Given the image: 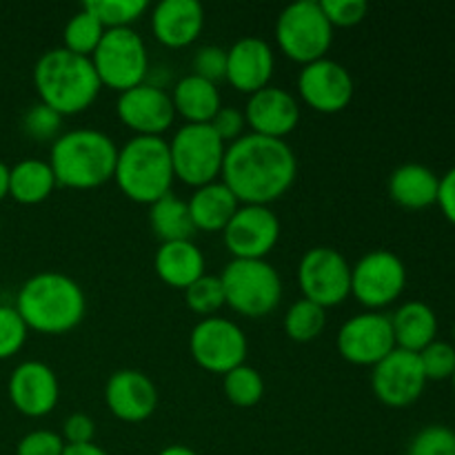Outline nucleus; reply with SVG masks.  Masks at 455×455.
Segmentation results:
<instances>
[{
    "label": "nucleus",
    "instance_id": "f257e3e1",
    "mask_svg": "<svg viewBox=\"0 0 455 455\" xmlns=\"http://www.w3.org/2000/svg\"><path fill=\"white\" fill-rule=\"evenodd\" d=\"M220 176L240 204L269 207V203L291 189L298 176V158L280 138L249 132L227 145Z\"/></svg>",
    "mask_w": 455,
    "mask_h": 455
},
{
    "label": "nucleus",
    "instance_id": "f03ea898",
    "mask_svg": "<svg viewBox=\"0 0 455 455\" xmlns=\"http://www.w3.org/2000/svg\"><path fill=\"white\" fill-rule=\"evenodd\" d=\"M13 307L27 327L56 336L83 323L87 314V296L71 275L60 271H40L22 283Z\"/></svg>",
    "mask_w": 455,
    "mask_h": 455
},
{
    "label": "nucleus",
    "instance_id": "7ed1b4c3",
    "mask_svg": "<svg viewBox=\"0 0 455 455\" xmlns=\"http://www.w3.org/2000/svg\"><path fill=\"white\" fill-rule=\"evenodd\" d=\"M118 145L100 129L80 127L60 133L52 142L49 167L56 185L69 189H96L114 178Z\"/></svg>",
    "mask_w": 455,
    "mask_h": 455
},
{
    "label": "nucleus",
    "instance_id": "20e7f679",
    "mask_svg": "<svg viewBox=\"0 0 455 455\" xmlns=\"http://www.w3.org/2000/svg\"><path fill=\"white\" fill-rule=\"evenodd\" d=\"M34 84L40 102L56 109L60 116L84 111L102 89L92 58L80 56L65 47L47 49L36 60Z\"/></svg>",
    "mask_w": 455,
    "mask_h": 455
},
{
    "label": "nucleus",
    "instance_id": "39448f33",
    "mask_svg": "<svg viewBox=\"0 0 455 455\" xmlns=\"http://www.w3.org/2000/svg\"><path fill=\"white\" fill-rule=\"evenodd\" d=\"M173 164L163 136H133L118 149L114 180L133 203L154 204L172 191Z\"/></svg>",
    "mask_w": 455,
    "mask_h": 455
},
{
    "label": "nucleus",
    "instance_id": "423d86ee",
    "mask_svg": "<svg viewBox=\"0 0 455 455\" xmlns=\"http://www.w3.org/2000/svg\"><path fill=\"white\" fill-rule=\"evenodd\" d=\"M227 305L247 318H262L278 307L283 280L278 269L267 260L234 258L220 274Z\"/></svg>",
    "mask_w": 455,
    "mask_h": 455
},
{
    "label": "nucleus",
    "instance_id": "0eeeda50",
    "mask_svg": "<svg viewBox=\"0 0 455 455\" xmlns=\"http://www.w3.org/2000/svg\"><path fill=\"white\" fill-rule=\"evenodd\" d=\"M92 62L102 87L118 92L145 83L149 76V52L133 27L105 29L96 52L92 53Z\"/></svg>",
    "mask_w": 455,
    "mask_h": 455
},
{
    "label": "nucleus",
    "instance_id": "6e6552de",
    "mask_svg": "<svg viewBox=\"0 0 455 455\" xmlns=\"http://www.w3.org/2000/svg\"><path fill=\"white\" fill-rule=\"evenodd\" d=\"M275 40L291 60L309 65L327 56L333 43V27L315 0H296L280 12Z\"/></svg>",
    "mask_w": 455,
    "mask_h": 455
},
{
    "label": "nucleus",
    "instance_id": "1a4fd4ad",
    "mask_svg": "<svg viewBox=\"0 0 455 455\" xmlns=\"http://www.w3.org/2000/svg\"><path fill=\"white\" fill-rule=\"evenodd\" d=\"M227 142L209 123H187L169 140L173 176L185 185L203 187L216 180L222 172Z\"/></svg>",
    "mask_w": 455,
    "mask_h": 455
},
{
    "label": "nucleus",
    "instance_id": "9d476101",
    "mask_svg": "<svg viewBox=\"0 0 455 455\" xmlns=\"http://www.w3.org/2000/svg\"><path fill=\"white\" fill-rule=\"evenodd\" d=\"M407 284V267L398 253L373 249L351 267V293L369 311H378L400 298Z\"/></svg>",
    "mask_w": 455,
    "mask_h": 455
},
{
    "label": "nucleus",
    "instance_id": "9b49d317",
    "mask_svg": "<svg viewBox=\"0 0 455 455\" xmlns=\"http://www.w3.org/2000/svg\"><path fill=\"white\" fill-rule=\"evenodd\" d=\"M298 283L307 300L336 307L351 296V265L338 249L314 247L300 258Z\"/></svg>",
    "mask_w": 455,
    "mask_h": 455
},
{
    "label": "nucleus",
    "instance_id": "f8f14e48",
    "mask_svg": "<svg viewBox=\"0 0 455 455\" xmlns=\"http://www.w3.org/2000/svg\"><path fill=\"white\" fill-rule=\"evenodd\" d=\"M189 349L200 367L225 376L231 369L244 364L249 345L240 324L220 315H209L191 329Z\"/></svg>",
    "mask_w": 455,
    "mask_h": 455
},
{
    "label": "nucleus",
    "instance_id": "ddd939ff",
    "mask_svg": "<svg viewBox=\"0 0 455 455\" xmlns=\"http://www.w3.org/2000/svg\"><path fill=\"white\" fill-rule=\"evenodd\" d=\"M395 349L391 315L364 311L347 320L338 331V351L342 358L360 367H376Z\"/></svg>",
    "mask_w": 455,
    "mask_h": 455
},
{
    "label": "nucleus",
    "instance_id": "4468645a",
    "mask_svg": "<svg viewBox=\"0 0 455 455\" xmlns=\"http://www.w3.org/2000/svg\"><path fill=\"white\" fill-rule=\"evenodd\" d=\"M222 235L234 258L265 260L280 238V220L267 204H240Z\"/></svg>",
    "mask_w": 455,
    "mask_h": 455
},
{
    "label": "nucleus",
    "instance_id": "2eb2a0df",
    "mask_svg": "<svg viewBox=\"0 0 455 455\" xmlns=\"http://www.w3.org/2000/svg\"><path fill=\"white\" fill-rule=\"evenodd\" d=\"M116 114L136 136H163L176 118L172 93L147 80L120 92Z\"/></svg>",
    "mask_w": 455,
    "mask_h": 455
},
{
    "label": "nucleus",
    "instance_id": "dca6fc26",
    "mask_svg": "<svg viewBox=\"0 0 455 455\" xmlns=\"http://www.w3.org/2000/svg\"><path fill=\"white\" fill-rule=\"evenodd\" d=\"M420 355L395 347L389 355L373 367L371 387L378 400L389 407H407L416 403L427 387Z\"/></svg>",
    "mask_w": 455,
    "mask_h": 455
},
{
    "label": "nucleus",
    "instance_id": "f3484780",
    "mask_svg": "<svg viewBox=\"0 0 455 455\" xmlns=\"http://www.w3.org/2000/svg\"><path fill=\"white\" fill-rule=\"evenodd\" d=\"M298 92L311 109L338 114L354 98V78L345 65L324 56L302 65L298 74Z\"/></svg>",
    "mask_w": 455,
    "mask_h": 455
},
{
    "label": "nucleus",
    "instance_id": "a211bd4d",
    "mask_svg": "<svg viewBox=\"0 0 455 455\" xmlns=\"http://www.w3.org/2000/svg\"><path fill=\"white\" fill-rule=\"evenodd\" d=\"M9 400L27 418H43L56 409L60 385L49 364L25 360L13 369L7 382Z\"/></svg>",
    "mask_w": 455,
    "mask_h": 455
},
{
    "label": "nucleus",
    "instance_id": "6ab92c4d",
    "mask_svg": "<svg viewBox=\"0 0 455 455\" xmlns=\"http://www.w3.org/2000/svg\"><path fill=\"white\" fill-rule=\"evenodd\" d=\"M105 403L118 420L142 422L154 416L158 407V389L147 373L118 369L107 380Z\"/></svg>",
    "mask_w": 455,
    "mask_h": 455
},
{
    "label": "nucleus",
    "instance_id": "aec40b11",
    "mask_svg": "<svg viewBox=\"0 0 455 455\" xmlns=\"http://www.w3.org/2000/svg\"><path fill=\"white\" fill-rule=\"evenodd\" d=\"M243 114L253 133L280 138V140H284V136L300 123V107L296 96L274 84H267L251 93Z\"/></svg>",
    "mask_w": 455,
    "mask_h": 455
},
{
    "label": "nucleus",
    "instance_id": "412c9836",
    "mask_svg": "<svg viewBox=\"0 0 455 455\" xmlns=\"http://www.w3.org/2000/svg\"><path fill=\"white\" fill-rule=\"evenodd\" d=\"M274 67V49L258 36H244L227 49L225 78L229 80L231 87L249 96L269 84Z\"/></svg>",
    "mask_w": 455,
    "mask_h": 455
},
{
    "label": "nucleus",
    "instance_id": "4be33fe9",
    "mask_svg": "<svg viewBox=\"0 0 455 455\" xmlns=\"http://www.w3.org/2000/svg\"><path fill=\"white\" fill-rule=\"evenodd\" d=\"M204 27V7L198 0H163L151 9L156 38L173 49L187 47Z\"/></svg>",
    "mask_w": 455,
    "mask_h": 455
},
{
    "label": "nucleus",
    "instance_id": "5701e85b",
    "mask_svg": "<svg viewBox=\"0 0 455 455\" xmlns=\"http://www.w3.org/2000/svg\"><path fill=\"white\" fill-rule=\"evenodd\" d=\"M154 267L164 284L185 291L191 283L204 275V256L194 240L160 243Z\"/></svg>",
    "mask_w": 455,
    "mask_h": 455
},
{
    "label": "nucleus",
    "instance_id": "b1692460",
    "mask_svg": "<svg viewBox=\"0 0 455 455\" xmlns=\"http://www.w3.org/2000/svg\"><path fill=\"white\" fill-rule=\"evenodd\" d=\"M440 176L422 163H404L389 176V196L407 209H425L438 203Z\"/></svg>",
    "mask_w": 455,
    "mask_h": 455
},
{
    "label": "nucleus",
    "instance_id": "393cba45",
    "mask_svg": "<svg viewBox=\"0 0 455 455\" xmlns=\"http://www.w3.org/2000/svg\"><path fill=\"white\" fill-rule=\"evenodd\" d=\"M391 327H394L398 349L420 354L427 345L438 338V315L427 302L409 300L394 311Z\"/></svg>",
    "mask_w": 455,
    "mask_h": 455
},
{
    "label": "nucleus",
    "instance_id": "a878e982",
    "mask_svg": "<svg viewBox=\"0 0 455 455\" xmlns=\"http://www.w3.org/2000/svg\"><path fill=\"white\" fill-rule=\"evenodd\" d=\"M187 204H189L196 229L203 231H222L227 222L234 218L235 209L240 207L234 191L222 180H213L209 185L196 187Z\"/></svg>",
    "mask_w": 455,
    "mask_h": 455
},
{
    "label": "nucleus",
    "instance_id": "bb28decb",
    "mask_svg": "<svg viewBox=\"0 0 455 455\" xmlns=\"http://www.w3.org/2000/svg\"><path fill=\"white\" fill-rule=\"evenodd\" d=\"M173 109L185 116L187 123H212L222 107L218 84L196 74L182 76L172 92Z\"/></svg>",
    "mask_w": 455,
    "mask_h": 455
},
{
    "label": "nucleus",
    "instance_id": "cd10ccee",
    "mask_svg": "<svg viewBox=\"0 0 455 455\" xmlns=\"http://www.w3.org/2000/svg\"><path fill=\"white\" fill-rule=\"evenodd\" d=\"M56 176L47 160L22 158L9 167V196L22 204H38L52 196Z\"/></svg>",
    "mask_w": 455,
    "mask_h": 455
},
{
    "label": "nucleus",
    "instance_id": "c85d7f7f",
    "mask_svg": "<svg viewBox=\"0 0 455 455\" xmlns=\"http://www.w3.org/2000/svg\"><path fill=\"white\" fill-rule=\"evenodd\" d=\"M149 225L151 231L158 235L163 243H173V240H191L196 229L194 218H191L187 200L178 198L169 191L154 204H149Z\"/></svg>",
    "mask_w": 455,
    "mask_h": 455
},
{
    "label": "nucleus",
    "instance_id": "c756f323",
    "mask_svg": "<svg viewBox=\"0 0 455 455\" xmlns=\"http://www.w3.org/2000/svg\"><path fill=\"white\" fill-rule=\"evenodd\" d=\"M327 324V309L300 298L284 314V331L296 342H311L323 333Z\"/></svg>",
    "mask_w": 455,
    "mask_h": 455
},
{
    "label": "nucleus",
    "instance_id": "7c9ffc66",
    "mask_svg": "<svg viewBox=\"0 0 455 455\" xmlns=\"http://www.w3.org/2000/svg\"><path fill=\"white\" fill-rule=\"evenodd\" d=\"M102 34H105V27L100 25V20H98L92 12L80 7L78 12L67 20L65 31H62V40H65L62 47L69 49V52L74 53H80V56L92 58L98 43H100Z\"/></svg>",
    "mask_w": 455,
    "mask_h": 455
},
{
    "label": "nucleus",
    "instance_id": "2f4dec72",
    "mask_svg": "<svg viewBox=\"0 0 455 455\" xmlns=\"http://www.w3.org/2000/svg\"><path fill=\"white\" fill-rule=\"evenodd\" d=\"M222 389H225L227 400L231 404L247 409L262 400V395H265V380H262L258 369L249 367V364H240V367L225 373Z\"/></svg>",
    "mask_w": 455,
    "mask_h": 455
},
{
    "label": "nucleus",
    "instance_id": "473e14b6",
    "mask_svg": "<svg viewBox=\"0 0 455 455\" xmlns=\"http://www.w3.org/2000/svg\"><path fill=\"white\" fill-rule=\"evenodd\" d=\"M87 12L100 20L105 29H118V27H132L140 20L142 13L149 9L147 0H87L83 3Z\"/></svg>",
    "mask_w": 455,
    "mask_h": 455
},
{
    "label": "nucleus",
    "instance_id": "72a5a7b5",
    "mask_svg": "<svg viewBox=\"0 0 455 455\" xmlns=\"http://www.w3.org/2000/svg\"><path fill=\"white\" fill-rule=\"evenodd\" d=\"M185 302L191 311L204 315V318L216 314L222 305H227L220 275H200L196 283L185 289Z\"/></svg>",
    "mask_w": 455,
    "mask_h": 455
},
{
    "label": "nucleus",
    "instance_id": "f704fd0d",
    "mask_svg": "<svg viewBox=\"0 0 455 455\" xmlns=\"http://www.w3.org/2000/svg\"><path fill=\"white\" fill-rule=\"evenodd\" d=\"M62 116L44 102H36L22 116V132L38 142H53L60 132Z\"/></svg>",
    "mask_w": 455,
    "mask_h": 455
},
{
    "label": "nucleus",
    "instance_id": "c9c22d12",
    "mask_svg": "<svg viewBox=\"0 0 455 455\" xmlns=\"http://www.w3.org/2000/svg\"><path fill=\"white\" fill-rule=\"evenodd\" d=\"M409 455H455V431L447 425H427L409 443Z\"/></svg>",
    "mask_w": 455,
    "mask_h": 455
},
{
    "label": "nucleus",
    "instance_id": "e433bc0d",
    "mask_svg": "<svg viewBox=\"0 0 455 455\" xmlns=\"http://www.w3.org/2000/svg\"><path fill=\"white\" fill-rule=\"evenodd\" d=\"M420 364L425 369L427 380H451L455 371V347L449 340L435 338L431 345L420 351Z\"/></svg>",
    "mask_w": 455,
    "mask_h": 455
},
{
    "label": "nucleus",
    "instance_id": "4c0bfd02",
    "mask_svg": "<svg viewBox=\"0 0 455 455\" xmlns=\"http://www.w3.org/2000/svg\"><path fill=\"white\" fill-rule=\"evenodd\" d=\"M29 327L13 305H0V360L16 355L25 347Z\"/></svg>",
    "mask_w": 455,
    "mask_h": 455
},
{
    "label": "nucleus",
    "instance_id": "58836bf2",
    "mask_svg": "<svg viewBox=\"0 0 455 455\" xmlns=\"http://www.w3.org/2000/svg\"><path fill=\"white\" fill-rule=\"evenodd\" d=\"M324 16L331 27H354L364 20L369 12L367 0H320Z\"/></svg>",
    "mask_w": 455,
    "mask_h": 455
},
{
    "label": "nucleus",
    "instance_id": "ea45409f",
    "mask_svg": "<svg viewBox=\"0 0 455 455\" xmlns=\"http://www.w3.org/2000/svg\"><path fill=\"white\" fill-rule=\"evenodd\" d=\"M191 74L218 83L227 76V49L218 44H204L194 56V71Z\"/></svg>",
    "mask_w": 455,
    "mask_h": 455
},
{
    "label": "nucleus",
    "instance_id": "a19ab883",
    "mask_svg": "<svg viewBox=\"0 0 455 455\" xmlns=\"http://www.w3.org/2000/svg\"><path fill=\"white\" fill-rule=\"evenodd\" d=\"M65 440L60 434L49 429H36L22 435L16 447V455H62Z\"/></svg>",
    "mask_w": 455,
    "mask_h": 455
},
{
    "label": "nucleus",
    "instance_id": "79ce46f5",
    "mask_svg": "<svg viewBox=\"0 0 455 455\" xmlns=\"http://www.w3.org/2000/svg\"><path fill=\"white\" fill-rule=\"evenodd\" d=\"M209 124H212L213 132H216L227 145H229V142L238 140V138L243 136V129L244 124H247V120H244V114L238 109V107L222 105Z\"/></svg>",
    "mask_w": 455,
    "mask_h": 455
},
{
    "label": "nucleus",
    "instance_id": "37998d69",
    "mask_svg": "<svg viewBox=\"0 0 455 455\" xmlns=\"http://www.w3.org/2000/svg\"><path fill=\"white\" fill-rule=\"evenodd\" d=\"M60 435L65 444H89L93 443V435H96V422L87 413L76 411L65 418Z\"/></svg>",
    "mask_w": 455,
    "mask_h": 455
},
{
    "label": "nucleus",
    "instance_id": "c03bdc74",
    "mask_svg": "<svg viewBox=\"0 0 455 455\" xmlns=\"http://www.w3.org/2000/svg\"><path fill=\"white\" fill-rule=\"evenodd\" d=\"M438 204L444 216L455 225V167L449 169L444 176H440Z\"/></svg>",
    "mask_w": 455,
    "mask_h": 455
},
{
    "label": "nucleus",
    "instance_id": "a18cd8bd",
    "mask_svg": "<svg viewBox=\"0 0 455 455\" xmlns=\"http://www.w3.org/2000/svg\"><path fill=\"white\" fill-rule=\"evenodd\" d=\"M62 455H109L102 447L89 443V444H65Z\"/></svg>",
    "mask_w": 455,
    "mask_h": 455
},
{
    "label": "nucleus",
    "instance_id": "49530a36",
    "mask_svg": "<svg viewBox=\"0 0 455 455\" xmlns=\"http://www.w3.org/2000/svg\"><path fill=\"white\" fill-rule=\"evenodd\" d=\"M158 455H198V453H196L194 449L185 447V444H169V447H164Z\"/></svg>",
    "mask_w": 455,
    "mask_h": 455
},
{
    "label": "nucleus",
    "instance_id": "de8ad7c7",
    "mask_svg": "<svg viewBox=\"0 0 455 455\" xmlns=\"http://www.w3.org/2000/svg\"><path fill=\"white\" fill-rule=\"evenodd\" d=\"M9 196V167L0 160V200Z\"/></svg>",
    "mask_w": 455,
    "mask_h": 455
},
{
    "label": "nucleus",
    "instance_id": "09e8293b",
    "mask_svg": "<svg viewBox=\"0 0 455 455\" xmlns=\"http://www.w3.org/2000/svg\"><path fill=\"white\" fill-rule=\"evenodd\" d=\"M451 336H453V347H455V323H453V331H451Z\"/></svg>",
    "mask_w": 455,
    "mask_h": 455
},
{
    "label": "nucleus",
    "instance_id": "8fccbe9b",
    "mask_svg": "<svg viewBox=\"0 0 455 455\" xmlns=\"http://www.w3.org/2000/svg\"><path fill=\"white\" fill-rule=\"evenodd\" d=\"M451 382H453V389H455V371H453V376H451Z\"/></svg>",
    "mask_w": 455,
    "mask_h": 455
}]
</instances>
